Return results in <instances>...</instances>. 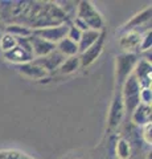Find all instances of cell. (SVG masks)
<instances>
[{
  "label": "cell",
  "instance_id": "6da1fadb",
  "mask_svg": "<svg viewBox=\"0 0 152 159\" xmlns=\"http://www.w3.org/2000/svg\"><path fill=\"white\" fill-rule=\"evenodd\" d=\"M77 19H80L82 23H85L87 28L93 29V31L101 32L103 29L105 21L102 15L97 11L94 4L87 0H82V2L77 3Z\"/></svg>",
  "mask_w": 152,
  "mask_h": 159
},
{
  "label": "cell",
  "instance_id": "7a4b0ae2",
  "mask_svg": "<svg viewBox=\"0 0 152 159\" xmlns=\"http://www.w3.org/2000/svg\"><path fill=\"white\" fill-rule=\"evenodd\" d=\"M140 90L141 88L134 74H131L122 85L120 88L122 98H123V103H124V110L127 113L131 114L140 105Z\"/></svg>",
  "mask_w": 152,
  "mask_h": 159
},
{
  "label": "cell",
  "instance_id": "3957f363",
  "mask_svg": "<svg viewBox=\"0 0 152 159\" xmlns=\"http://www.w3.org/2000/svg\"><path fill=\"white\" fill-rule=\"evenodd\" d=\"M136 62H138V56H136L135 53H122L116 57L115 68H116L118 89H120L126 80L132 74Z\"/></svg>",
  "mask_w": 152,
  "mask_h": 159
},
{
  "label": "cell",
  "instance_id": "277c9868",
  "mask_svg": "<svg viewBox=\"0 0 152 159\" xmlns=\"http://www.w3.org/2000/svg\"><path fill=\"white\" fill-rule=\"evenodd\" d=\"M70 24H62V25H57V27H48V28H41V29H33L32 34L36 37H40L42 40L52 43V44H57L60 43L62 39L66 37L67 34V29H69Z\"/></svg>",
  "mask_w": 152,
  "mask_h": 159
},
{
  "label": "cell",
  "instance_id": "5b68a950",
  "mask_svg": "<svg viewBox=\"0 0 152 159\" xmlns=\"http://www.w3.org/2000/svg\"><path fill=\"white\" fill-rule=\"evenodd\" d=\"M124 103H123V98H122V92L120 89H116V92L112 98L111 106H110V111H109V130H112L120 125L122 119L124 117Z\"/></svg>",
  "mask_w": 152,
  "mask_h": 159
},
{
  "label": "cell",
  "instance_id": "8992f818",
  "mask_svg": "<svg viewBox=\"0 0 152 159\" xmlns=\"http://www.w3.org/2000/svg\"><path fill=\"white\" fill-rule=\"evenodd\" d=\"M105 29H102L101 31V36L99 39L97 40L95 44H93V45L87 49V51H85L83 53H81L80 56V68H89L91 64H94L97 61V58L99 57V54L102 53V51H103V43H105Z\"/></svg>",
  "mask_w": 152,
  "mask_h": 159
},
{
  "label": "cell",
  "instance_id": "52a82bcc",
  "mask_svg": "<svg viewBox=\"0 0 152 159\" xmlns=\"http://www.w3.org/2000/svg\"><path fill=\"white\" fill-rule=\"evenodd\" d=\"M63 60H65V57H63L61 53H58L57 51H53L52 53H49V54H46V56H44V57L33 58L32 61L35 62L36 65L41 66L46 73H53V72L58 70V68L61 66Z\"/></svg>",
  "mask_w": 152,
  "mask_h": 159
},
{
  "label": "cell",
  "instance_id": "ba28073f",
  "mask_svg": "<svg viewBox=\"0 0 152 159\" xmlns=\"http://www.w3.org/2000/svg\"><path fill=\"white\" fill-rule=\"evenodd\" d=\"M132 74L138 80L141 89L151 86V61L148 60H138Z\"/></svg>",
  "mask_w": 152,
  "mask_h": 159
},
{
  "label": "cell",
  "instance_id": "9c48e42d",
  "mask_svg": "<svg viewBox=\"0 0 152 159\" xmlns=\"http://www.w3.org/2000/svg\"><path fill=\"white\" fill-rule=\"evenodd\" d=\"M29 41H31L33 58L44 57V56H46V54L52 53L53 51H56V44H52V43L46 41V40L33 36V34L29 37Z\"/></svg>",
  "mask_w": 152,
  "mask_h": 159
},
{
  "label": "cell",
  "instance_id": "30bf717a",
  "mask_svg": "<svg viewBox=\"0 0 152 159\" xmlns=\"http://www.w3.org/2000/svg\"><path fill=\"white\" fill-rule=\"evenodd\" d=\"M141 37L143 36L139 33V31L126 32L123 36L119 39V45L124 51V53H132V51H135L136 48L140 47Z\"/></svg>",
  "mask_w": 152,
  "mask_h": 159
},
{
  "label": "cell",
  "instance_id": "8fae6325",
  "mask_svg": "<svg viewBox=\"0 0 152 159\" xmlns=\"http://www.w3.org/2000/svg\"><path fill=\"white\" fill-rule=\"evenodd\" d=\"M3 56H4V58H6V60H8V61H11V62L17 64V65L31 62L33 60L32 53H29L28 51H25V49L21 48L20 45H16L13 49H11V51L3 53Z\"/></svg>",
  "mask_w": 152,
  "mask_h": 159
},
{
  "label": "cell",
  "instance_id": "7c38bea8",
  "mask_svg": "<svg viewBox=\"0 0 152 159\" xmlns=\"http://www.w3.org/2000/svg\"><path fill=\"white\" fill-rule=\"evenodd\" d=\"M151 12H152L151 6L145 7L141 12L136 13L135 16L126 24L123 29H124L126 32H135L138 27L144 25V24H147V23H151Z\"/></svg>",
  "mask_w": 152,
  "mask_h": 159
},
{
  "label": "cell",
  "instance_id": "4fadbf2b",
  "mask_svg": "<svg viewBox=\"0 0 152 159\" xmlns=\"http://www.w3.org/2000/svg\"><path fill=\"white\" fill-rule=\"evenodd\" d=\"M17 70H19L20 74H23L24 77H27L29 80H41V78L48 76V73L44 70L41 66L36 65L33 61L27 62V64H21V65H17Z\"/></svg>",
  "mask_w": 152,
  "mask_h": 159
},
{
  "label": "cell",
  "instance_id": "5bb4252c",
  "mask_svg": "<svg viewBox=\"0 0 152 159\" xmlns=\"http://www.w3.org/2000/svg\"><path fill=\"white\" fill-rule=\"evenodd\" d=\"M132 114V122H135L139 126H147L151 123V105H140L135 109Z\"/></svg>",
  "mask_w": 152,
  "mask_h": 159
},
{
  "label": "cell",
  "instance_id": "9a60e30c",
  "mask_svg": "<svg viewBox=\"0 0 152 159\" xmlns=\"http://www.w3.org/2000/svg\"><path fill=\"white\" fill-rule=\"evenodd\" d=\"M101 32L98 31H93V29H87V31L82 32L81 39L78 41V53H83L85 51H87L93 44L97 43V40L99 39Z\"/></svg>",
  "mask_w": 152,
  "mask_h": 159
},
{
  "label": "cell",
  "instance_id": "2e32d148",
  "mask_svg": "<svg viewBox=\"0 0 152 159\" xmlns=\"http://www.w3.org/2000/svg\"><path fill=\"white\" fill-rule=\"evenodd\" d=\"M56 51L58 53H61L63 57L67 58V57H74L78 56V44L72 41L67 37L62 39L60 43L56 44Z\"/></svg>",
  "mask_w": 152,
  "mask_h": 159
},
{
  "label": "cell",
  "instance_id": "e0dca14e",
  "mask_svg": "<svg viewBox=\"0 0 152 159\" xmlns=\"http://www.w3.org/2000/svg\"><path fill=\"white\" fill-rule=\"evenodd\" d=\"M6 33L11 34L15 39H27L32 36V29L23 24H8L6 27Z\"/></svg>",
  "mask_w": 152,
  "mask_h": 159
},
{
  "label": "cell",
  "instance_id": "ac0fdd59",
  "mask_svg": "<svg viewBox=\"0 0 152 159\" xmlns=\"http://www.w3.org/2000/svg\"><path fill=\"white\" fill-rule=\"evenodd\" d=\"M80 69V57L74 56V57H67L63 60V62L61 64V66L58 68L57 73L60 74H70L74 73L76 70Z\"/></svg>",
  "mask_w": 152,
  "mask_h": 159
},
{
  "label": "cell",
  "instance_id": "d6986e66",
  "mask_svg": "<svg viewBox=\"0 0 152 159\" xmlns=\"http://www.w3.org/2000/svg\"><path fill=\"white\" fill-rule=\"evenodd\" d=\"M116 157L119 159H128L131 157V146L128 141L119 139L116 143Z\"/></svg>",
  "mask_w": 152,
  "mask_h": 159
},
{
  "label": "cell",
  "instance_id": "ffe728a7",
  "mask_svg": "<svg viewBox=\"0 0 152 159\" xmlns=\"http://www.w3.org/2000/svg\"><path fill=\"white\" fill-rule=\"evenodd\" d=\"M17 45V39H15L13 36L8 33L2 34V40H0V51L3 53H6L8 51H11Z\"/></svg>",
  "mask_w": 152,
  "mask_h": 159
},
{
  "label": "cell",
  "instance_id": "44dd1931",
  "mask_svg": "<svg viewBox=\"0 0 152 159\" xmlns=\"http://www.w3.org/2000/svg\"><path fill=\"white\" fill-rule=\"evenodd\" d=\"M0 159H33V158H29L27 154H23L20 151L6 150V151H0Z\"/></svg>",
  "mask_w": 152,
  "mask_h": 159
},
{
  "label": "cell",
  "instance_id": "7402d4cb",
  "mask_svg": "<svg viewBox=\"0 0 152 159\" xmlns=\"http://www.w3.org/2000/svg\"><path fill=\"white\" fill-rule=\"evenodd\" d=\"M81 34H82V32L80 31V29L76 28L74 25H73V24H70L69 29H67L66 37L69 39V40H72V41H74V43L78 44V41H80V39H81Z\"/></svg>",
  "mask_w": 152,
  "mask_h": 159
},
{
  "label": "cell",
  "instance_id": "603a6c76",
  "mask_svg": "<svg viewBox=\"0 0 152 159\" xmlns=\"http://www.w3.org/2000/svg\"><path fill=\"white\" fill-rule=\"evenodd\" d=\"M140 103L151 105V88H145L140 90Z\"/></svg>",
  "mask_w": 152,
  "mask_h": 159
},
{
  "label": "cell",
  "instance_id": "cb8c5ba5",
  "mask_svg": "<svg viewBox=\"0 0 152 159\" xmlns=\"http://www.w3.org/2000/svg\"><path fill=\"white\" fill-rule=\"evenodd\" d=\"M0 40H2V33H0Z\"/></svg>",
  "mask_w": 152,
  "mask_h": 159
}]
</instances>
